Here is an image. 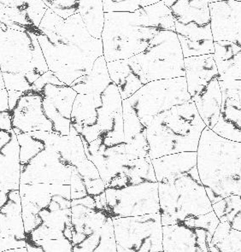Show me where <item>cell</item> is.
Segmentation results:
<instances>
[{
  "mask_svg": "<svg viewBox=\"0 0 241 252\" xmlns=\"http://www.w3.org/2000/svg\"><path fill=\"white\" fill-rule=\"evenodd\" d=\"M38 30L49 70L68 86L89 73L103 56L102 40L91 35L79 13L64 19L48 9Z\"/></svg>",
  "mask_w": 241,
  "mask_h": 252,
  "instance_id": "obj_1",
  "label": "cell"
},
{
  "mask_svg": "<svg viewBox=\"0 0 241 252\" xmlns=\"http://www.w3.org/2000/svg\"><path fill=\"white\" fill-rule=\"evenodd\" d=\"M151 161L158 183L163 226L212 211V204L200 181L197 152L164 156Z\"/></svg>",
  "mask_w": 241,
  "mask_h": 252,
  "instance_id": "obj_2",
  "label": "cell"
},
{
  "mask_svg": "<svg viewBox=\"0 0 241 252\" xmlns=\"http://www.w3.org/2000/svg\"><path fill=\"white\" fill-rule=\"evenodd\" d=\"M197 167L211 204L241 195V142L224 139L206 126L197 151Z\"/></svg>",
  "mask_w": 241,
  "mask_h": 252,
  "instance_id": "obj_3",
  "label": "cell"
},
{
  "mask_svg": "<svg viewBox=\"0 0 241 252\" xmlns=\"http://www.w3.org/2000/svg\"><path fill=\"white\" fill-rule=\"evenodd\" d=\"M122 98L112 82L99 95L77 94L71 112V125L82 142L100 139L105 142H124Z\"/></svg>",
  "mask_w": 241,
  "mask_h": 252,
  "instance_id": "obj_4",
  "label": "cell"
},
{
  "mask_svg": "<svg viewBox=\"0 0 241 252\" xmlns=\"http://www.w3.org/2000/svg\"><path fill=\"white\" fill-rule=\"evenodd\" d=\"M19 191L26 236L41 227L72 240L69 185L20 184Z\"/></svg>",
  "mask_w": 241,
  "mask_h": 252,
  "instance_id": "obj_5",
  "label": "cell"
},
{
  "mask_svg": "<svg viewBox=\"0 0 241 252\" xmlns=\"http://www.w3.org/2000/svg\"><path fill=\"white\" fill-rule=\"evenodd\" d=\"M206 127L192 100L158 114L147 128L149 158L197 152Z\"/></svg>",
  "mask_w": 241,
  "mask_h": 252,
  "instance_id": "obj_6",
  "label": "cell"
},
{
  "mask_svg": "<svg viewBox=\"0 0 241 252\" xmlns=\"http://www.w3.org/2000/svg\"><path fill=\"white\" fill-rule=\"evenodd\" d=\"M44 147L28 163L21 166L20 184L70 185L69 134L62 136L46 131H36Z\"/></svg>",
  "mask_w": 241,
  "mask_h": 252,
  "instance_id": "obj_7",
  "label": "cell"
},
{
  "mask_svg": "<svg viewBox=\"0 0 241 252\" xmlns=\"http://www.w3.org/2000/svg\"><path fill=\"white\" fill-rule=\"evenodd\" d=\"M184 56L175 31L162 30L143 52L128 59L143 85L151 81L185 76Z\"/></svg>",
  "mask_w": 241,
  "mask_h": 252,
  "instance_id": "obj_8",
  "label": "cell"
},
{
  "mask_svg": "<svg viewBox=\"0 0 241 252\" xmlns=\"http://www.w3.org/2000/svg\"><path fill=\"white\" fill-rule=\"evenodd\" d=\"M160 31L143 25L137 11L107 12L101 35L105 61L129 59L138 55Z\"/></svg>",
  "mask_w": 241,
  "mask_h": 252,
  "instance_id": "obj_9",
  "label": "cell"
},
{
  "mask_svg": "<svg viewBox=\"0 0 241 252\" xmlns=\"http://www.w3.org/2000/svg\"><path fill=\"white\" fill-rule=\"evenodd\" d=\"M0 67L3 73L25 74L32 86L49 71L35 32L0 23Z\"/></svg>",
  "mask_w": 241,
  "mask_h": 252,
  "instance_id": "obj_10",
  "label": "cell"
},
{
  "mask_svg": "<svg viewBox=\"0 0 241 252\" xmlns=\"http://www.w3.org/2000/svg\"><path fill=\"white\" fill-rule=\"evenodd\" d=\"M127 100L148 128L158 114L187 103L191 101V97L187 80L182 76L148 82Z\"/></svg>",
  "mask_w": 241,
  "mask_h": 252,
  "instance_id": "obj_11",
  "label": "cell"
},
{
  "mask_svg": "<svg viewBox=\"0 0 241 252\" xmlns=\"http://www.w3.org/2000/svg\"><path fill=\"white\" fill-rule=\"evenodd\" d=\"M112 220L117 252H164L160 214Z\"/></svg>",
  "mask_w": 241,
  "mask_h": 252,
  "instance_id": "obj_12",
  "label": "cell"
},
{
  "mask_svg": "<svg viewBox=\"0 0 241 252\" xmlns=\"http://www.w3.org/2000/svg\"><path fill=\"white\" fill-rule=\"evenodd\" d=\"M220 220L214 211L163 226L164 252H209Z\"/></svg>",
  "mask_w": 241,
  "mask_h": 252,
  "instance_id": "obj_13",
  "label": "cell"
},
{
  "mask_svg": "<svg viewBox=\"0 0 241 252\" xmlns=\"http://www.w3.org/2000/svg\"><path fill=\"white\" fill-rule=\"evenodd\" d=\"M105 197L107 210L112 219L159 213L160 210L158 181L105 188Z\"/></svg>",
  "mask_w": 241,
  "mask_h": 252,
  "instance_id": "obj_14",
  "label": "cell"
},
{
  "mask_svg": "<svg viewBox=\"0 0 241 252\" xmlns=\"http://www.w3.org/2000/svg\"><path fill=\"white\" fill-rule=\"evenodd\" d=\"M72 245L101 229L111 217L107 210L104 193L71 200Z\"/></svg>",
  "mask_w": 241,
  "mask_h": 252,
  "instance_id": "obj_15",
  "label": "cell"
},
{
  "mask_svg": "<svg viewBox=\"0 0 241 252\" xmlns=\"http://www.w3.org/2000/svg\"><path fill=\"white\" fill-rule=\"evenodd\" d=\"M12 114V129L16 135L36 131L53 132V125L45 116L39 91H27L20 97Z\"/></svg>",
  "mask_w": 241,
  "mask_h": 252,
  "instance_id": "obj_16",
  "label": "cell"
},
{
  "mask_svg": "<svg viewBox=\"0 0 241 252\" xmlns=\"http://www.w3.org/2000/svg\"><path fill=\"white\" fill-rule=\"evenodd\" d=\"M222 109L212 131L224 139L241 142V81H219Z\"/></svg>",
  "mask_w": 241,
  "mask_h": 252,
  "instance_id": "obj_17",
  "label": "cell"
},
{
  "mask_svg": "<svg viewBox=\"0 0 241 252\" xmlns=\"http://www.w3.org/2000/svg\"><path fill=\"white\" fill-rule=\"evenodd\" d=\"M48 9L41 0H0V23L12 30L37 34Z\"/></svg>",
  "mask_w": 241,
  "mask_h": 252,
  "instance_id": "obj_18",
  "label": "cell"
},
{
  "mask_svg": "<svg viewBox=\"0 0 241 252\" xmlns=\"http://www.w3.org/2000/svg\"><path fill=\"white\" fill-rule=\"evenodd\" d=\"M173 16L177 35L210 30L208 0H164Z\"/></svg>",
  "mask_w": 241,
  "mask_h": 252,
  "instance_id": "obj_19",
  "label": "cell"
},
{
  "mask_svg": "<svg viewBox=\"0 0 241 252\" xmlns=\"http://www.w3.org/2000/svg\"><path fill=\"white\" fill-rule=\"evenodd\" d=\"M209 7L214 41L241 45V1L214 2Z\"/></svg>",
  "mask_w": 241,
  "mask_h": 252,
  "instance_id": "obj_20",
  "label": "cell"
},
{
  "mask_svg": "<svg viewBox=\"0 0 241 252\" xmlns=\"http://www.w3.org/2000/svg\"><path fill=\"white\" fill-rule=\"evenodd\" d=\"M20 146L14 130H0V191L19 190Z\"/></svg>",
  "mask_w": 241,
  "mask_h": 252,
  "instance_id": "obj_21",
  "label": "cell"
},
{
  "mask_svg": "<svg viewBox=\"0 0 241 252\" xmlns=\"http://www.w3.org/2000/svg\"><path fill=\"white\" fill-rule=\"evenodd\" d=\"M122 110L126 154L129 160L149 158L147 126L136 116L127 99L122 100Z\"/></svg>",
  "mask_w": 241,
  "mask_h": 252,
  "instance_id": "obj_22",
  "label": "cell"
},
{
  "mask_svg": "<svg viewBox=\"0 0 241 252\" xmlns=\"http://www.w3.org/2000/svg\"><path fill=\"white\" fill-rule=\"evenodd\" d=\"M0 233L17 240H27L19 190L9 191L8 199L0 209Z\"/></svg>",
  "mask_w": 241,
  "mask_h": 252,
  "instance_id": "obj_23",
  "label": "cell"
},
{
  "mask_svg": "<svg viewBox=\"0 0 241 252\" xmlns=\"http://www.w3.org/2000/svg\"><path fill=\"white\" fill-rule=\"evenodd\" d=\"M214 59L219 81H241V45L230 41L214 43Z\"/></svg>",
  "mask_w": 241,
  "mask_h": 252,
  "instance_id": "obj_24",
  "label": "cell"
},
{
  "mask_svg": "<svg viewBox=\"0 0 241 252\" xmlns=\"http://www.w3.org/2000/svg\"><path fill=\"white\" fill-rule=\"evenodd\" d=\"M147 182H157L150 158L129 160L106 188H122Z\"/></svg>",
  "mask_w": 241,
  "mask_h": 252,
  "instance_id": "obj_25",
  "label": "cell"
},
{
  "mask_svg": "<svg viewBox=\"0 0 241 252\" xmlns=\"http://www.w3.org/2000/svg\"><path fill=\"white\" fill-rule=\"evenodd\" d=\"M113 81L109 76L107 62L101 56L94 63L91 71L85 74L70 85L78 94L99 95L106 90Z\"/></svg>",
  "mask_w": 241,
  "mask_h": 252,
  "instance_id": "obj_26",
  "label": "cell"
},
{
  "mask_svg": "<svg viewBox=\"0 0 241 252\" xmlns=\"http://www.w3.org/2000/svg\"><path fill=\"white\" fill-rule=\"evenodd\" d=\"M109 76L119 90L122 100L128 99L144 86L129 65L128 59L107 63Z\"/></svg>",
  "mask_w": 241,
  "mask_h": 252,
  "instance_id": "obj_27",
  "label": "cell"
},
{
  "mask_svg": "<svg viewBox=\"0 0 241 252\" xmlns=\"http://www.w3.org/2000/svg\"><path fill=\"white\" fill-rule=\"evenodd\" d=\"M73 252H117L112 218L101 229L74 245Z\"/></svg>",
  "mask_w": 241,
  "mask_h": 252,
  "instance_id": "obj_28",
  "label": "cell"
},
{
  "mask_svg": "<svg viewBox=\"0 0 241 252\" xmlns=\"http://www.w3.org/2000/svg\"><path fill=\"white\" fill-rule=\"evenodd\" d=\"M39 91L43 97L53 104L62 117L70 120L73 104L78 94L70 86L65 83L61 85L47 83Z\"/></svg>",
  "mask_w": 241,
  "mask_h": 252,
  "instance_id": "obj_29",
  "label": "cell"
},
{
  "mask_svg": "<svg viewBox=\"0 0 241 252\" xmlns=\"http://www.w3.org/2000/svg\"><path fill=\"white\" fill-rule=\"evenodd\" d=\"M78 13L91 35L101 39L105 14L103 0H78Z\"/></svg>",
  "mask_w": 241,
  "mask_h": 252,
  "instance_id": "obj_30",
  "label": "cell"
},
{
  "mask_svg": "<svg viewBox=\"0 0 241 252\" xmlns=\"http://www.w3.org/2000/svg\"><path fill=\"white\" fill-rule=\"evenodd\" d=\"M136 11L140 16L142 23L149 29L175 31L174 18L164 0Z\"/></svg>",
  "mask_w": 241,
  "mask_h": 252,
  "instance_id": "obj_31",
  "label": "cell"
},
{
  "mask_svg": "<svg viewBox=\"0 0 241 252\" xmlns=\"http://www.w3.org/2000/svg\"><path fill=\"white\" fill-rule=\"evenodd\" d=\"M209 252H241V232L232 229L227 222H220L215 229Z\"/></svg>",
  "mask_w": 241,
  "mask_h": 252,
  "instance_id": "obj_32",
  "label": "cell"
},
{
  "mask_svg": "<svg viewBox=\"0 0 241 252\" xmlns=\"http://www.w3.org/2000/svg\"><path fill=\"white\" fill-rule=\"evenodd\" d=\"M220 222H227L232 229L241 232V195H234L212 204Z\"/></svg>",
  "mask_w": 241,
  "mask_h": 252,
  "instance_id": "obj_33",
  "label": "cell"
},
{
  "mask_svg": "<svg viewBox=\"0 0 241 252\" xmlns=\"http://www.w3.org/2000/svg\"><path fill=\"white\" fill-rule=\"evenodd\" d=\"M162 0H103L104 12H135Z\"/></svg>",
  "mask_w": 241,
  "mask_h": 252,
  "instance_id": "obj_34",
  "label": "cell"
},
{
  "mask_svg": "<svg viewBox=\"0 0 241 252\" xmlns=\"http://www.w3.org/2000/svg\"><path fill=\"white\" fill-rule=\"evenodd\" d=\"M49 9L64 19L78 13V0H41Z\"/></svg>",
  "mask_w": 241,
  "mask_h": 252,
  "instance_id": "obj_35",
  "label": "cell"
},
{
  "mask_svg": "<svg viewBox=\"0 0 241 252\" xmlns=\"http://www.w3.org/2000/svg\"><path fill=\"white\" fill-rule=\"evenodd\" d=\"M3 78L4 88L7 91H18L25 93L32 89L33 86L30 84L25 74L3 73Z\"/></svg>",
  "mask_w": 241,
  "mask_h": 252,
  "instance_id": "obj_36",
  "label": "cell"
},
{
  "mask_svg": "<svg viewBox=\"0 0 241 252\" xmlns=\"http://www.w3.org/2000/svg\"><path fill=\"white\" fill-rule=\"evenodd\" d=\"M34 242L41 246L44 252H73V245L69 239H50Z\"/></svg>",
  "mask_w": 241,
  "mask_h": 252,
  "instance_id": "obj_37",
  "label": "cell"
},
{
  "mask_svg": "<svg viewBox=\"0 0 241 252\" xmlns=\"http://www.w3.org/2000/svg\"><path fill=\"white\" fill-rule=\"evenodd\" d=\"M0 130H12V114L10 110L0 112Z\"/></svg>",
  "mask_w": 241,
  "mask_h": 252,
  "instance_id": "obj_38",
  "label": "cell"
},
{
  "mask_svg": "<svg viewBox=\"0 0 241 252\" xmlns=\"http://www.w3.org/2000/svg\"><path fill=\"white\" fill-rule=\"evenodd\" d=\"M24 94L23 92H18V91L10 90L8 91V98H9V109L10 111L16 108L17 102L22 97V95Z\"/></svg>",
  "mask_w": 241,
  "mask_h": 252,
  "instance_id": "obj_39",
  "label": "cell"
},
{
  "mask_svg": "<svg viewBox=\"0 0 241 252\" xmlns=\"http://www.w3.org/2000/svg\"><path fill=\"white\" fill-rule=\"evenodd\" d=\"M9 109V98H8V91L4 88L0 90V112L8 111Z\"/></svg>",
  "mask_w": 241,
  "mask_h": 252,
  "instance_id": "obj_40",
  "label": "cell"
},
{
  "mask_svg": "<svg viewBox=\"0 0 241 252\" xmlns=\"http://www.w3.org/2000/svg\"><path fill=\"white\" fill-rule=\"evenodd\" d=\"M26 247L28 252H44V250L41 246L29 239H27Z\"/></svg>",
  "mask_w": 241,
  "mask_h": 252,
  "instance_id": "obj_41",
  "label": "cell"
},
{
  "mask_svg": "<svg viewBox=\"0 0 241 252\" xmlns=\"http://www.w3.org/2000/svg\"><path fill=\"white\" fill-rule=\"evenodd\" d=\"M4 82H3V72L1 70V67H0V90L4 89Z\"/></svg>",
  "mask_w": 241,
  "mask_h": 252,
  "instance_id": "obj_42",
  "label": "cell"
},
{
  "mask_svg": "<svg viewBox=\"0 0 241 252\" xmlns=\"http://www.w3.org/2000/svg\"><path fill=\"white\" fill-rule=\"evenodd\" d=\"M3 252H28V250H27V247H23V248H18V249L9 250V251Z\"/></svg>",
  "mask_w": 241,
  "mask_h": 252,
  "instance_id": "obj_43",
  "label": "cell"
},
{
  "mask_svg": "<svg viewBox=\"0 0 241 252\" xmlns=\"http://www.w3.org/2000/svg\"><path fill=\"white\" fill-rule=\"evenodd\" d=\"M209 3H214V2H220V1H229V0H208ZM235 1H241V0H235Z\"/></svg>",
  "mask_w": 241,
  "mask_h": 252,
  "instance_id": "obj_44",
  "label": "cell"
}]
</instances>
